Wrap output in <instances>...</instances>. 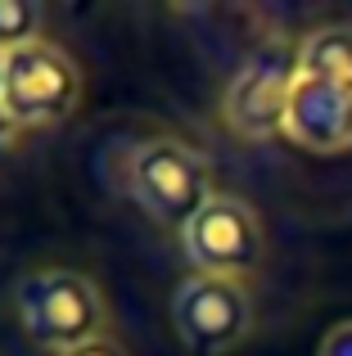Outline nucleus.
I'll return each instance as SVG.
<instances>
[{
    "label": "nucleus",
    "instance_id": "f257e3e1",
    "mask_svg": "<svg viewBox=\"0 0 352 356\" xmlns=\"http://www.w3.org/2000/svg\"><path fill=\"white\" fill-rule=\"evenodd\" d=\"M14 316L36 348L63 356L109 334V302L81 270L45 266L14 280Z\"/></svg>",
    "mask_w": 352,
    "mask_h": 356
},
{
    "label": "nucleus",
    "instance_id": "f03ea898",
    "mask_svg": "<svg viewBox=\"0 0 352 356\" xmlns=\"http://www.w3.org/2000/svg\"><path fill=\"white\" fill-rule=\"evenodd\" d=\"M122 190L131 194L136 208L150 221L185 230L199 217L203 203L212 199V172H208V158L194 145L159 136V140H141L131 149Z\"/></svg>",
    "mask_w": 352,
    "mask_h": 356
},
{
    "label": "nucleus",
    "instance_id": "7ed1b4c3",
    "mask_svg": "<svg viewBox=\"0 0 352 356\" xmlns=\"http://www.w3.org/2000/svg\"><path fill=\"white\" fill-rule=\"evenodd\" d=\"M81 104V68L68 50L54 41H32L23 50L5 54V90H0V113L18 131L54 127L72 118Z\"/></svg>",
    "mask_w": 352,
    "mask_h": 356
},
{
    "label": "nucleus",
    "instance_id": "20e7f679",
    "mask_svg": "<svg viewBox=\"0 0 352 356\" xmlns=\"http://www.w3.org/2000/svg\"><path fill=\"white\" fill-rule=\"evenodd\" d=\"M172 330L185 352L226 356L253 334V293L230 275H185L172 289Z\"/></svg>",
    "mask_w": 352,
    "mask_h": 356
},
{
    "label": "nucleus",
    "instance_id": "39448f33",
    "mask_svg": "<svg viewBox=\"0 0 352 356\" xmlns=\"http://www.w3.org/2000/svg\"><path fill=\"white\" fill-rule=\"evenodd\" d=\"M181 248L203 275H230L253 270L262 261V221L235 194H212L199 208V217L181 230Z\"/></svg>",
    "mask_w": 352,
    "mask_h": 356
},
{
    "label": "nucleus",
    "instance_id": "423d86ee",
    "mask_svg": "<svg viewBox=\"0 0 352 356\" xmlns=\"http://www.w3.org/2000/svg\"><path fill=\"white\" fill-rule=\"evenodd\" d=\"M298 72L275 54H257L248 59L235 77L226 81L221 95V118L230 122V131L244 140H271L285 136V113H289V90Z\"/></svg>",
    "mask_w": 352,
    "mask_h": 356
},
{
    "label": "nucleus",
    "instance_id": "0eeeda50",
    "mask_svg": "<svg viewBox=\"0 0 352 356\" xmlns=\"http://www.w3.org/2000/svg\"><path fill=\"white\" fill-rule=\"evenodd\" d=\"M285 136L307 154L352 149V86L321 81V77H294Z\"/></svg>",
    "mask_w": 352,
    "mask_h": 356
},
{
    "label": "nucleus",
    "instance_id": "6e6552de",
    "mask_svg": "<svg viewBox=\"0 0 352 356\" xmlns=\"http://www.w3.org/2000/svg\"><path fill=\"white\" fill-rule=\"evenodd\" d=\"M294 72L352 86V23H326L307 32L298 45V59H294Z\"/></svg>",
    "mask_w": 352,
    "mask_h": 356
},
{
    "label": "nucleus",
    "instance_id": "1a4fd4ad",
    "mask_svg": "<svg viewBox=\"0 0 352 356\" xmlns=\"http://www.w3.org/2000/svg\"><path fill=\"white\" fill-rule=\"evenodd\" d=\"M45 9L32 0H0V54H14L23 45L41 41Z\"/></svg>",
    "mask_w": 352,
    "mask_h": 356
},
{
    "label": "nucleus",
    "instance_id": "9d476101",
    "mask_svg": "<svg viewBox=\"0 0 352 356\" xmlns=\"http://www.w3.org/2000/svg\"><path fill=\"white\" fill-rule=\"evenodd\" d=\"M317 356H352V321H339L335 330L321 339Z\"/></svg>",
    "mask_w": 352,
    "mask_h": 356
},
{
    "label": "nucleus",
    "instance_id": "9b49d317",
    "mask_svg": "<svg viewBox=\"0 0 352 356\" xmlns=\"http://www.w3.org/2000/svg\"><path fill=\"white\" fill-rule=\"evenodd\" d=\"M63 356H127V348L113 339V334H104V339L86 343V348H77V352H63Z\"/></svg>",
    "mask_w": 352,
    "mask_h": 356
},
{
    "label": "nucleus",
    "instance_id": "f8f14e48",
    "mask_svg": "<svg viewBox=\"0 0 352 356\" xmlns=\"http://www.w3.org/2000/svg\"><path fill=\"white\" fill-rule=\"evenodd\" d=\"M14 131H18V127H14V122H9L5 113H0V158L9 154V145H14Z\"/></svg>",
    "mask_w": 352,
    "mask_h": 356
},
{
    "label": "nucleus",
    "instance_id": "ddd939ff",
    "mask_svg": "<svg viewBox=\"0 0 352 356\" xmlns=\"http://www.w3.org/2000/svg\"><path fill=\"white\" fill-rule=\"evenodd\" d=\"M0 90H5V54H0Z\"/></svg>",
    "mask_w": 352,
    "mask_h": 356
}]
</instances>
